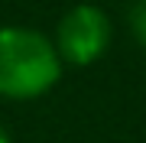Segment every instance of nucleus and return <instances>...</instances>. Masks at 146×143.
I'll use <instances>...</instances> for the list:
<instances>
[{"label": "nucleus", "mask_w": 146, "mask_h": 143, "mask_svg": "<svg viewBox=\"0 0 146 143\" xmlns=\"http://www.w3.org/2000/svg\"><path fill=\"white\" fill-rule=\"evenodd\" d=\"M62 55L46 33L33 26H0V98L33 101L62 78Z\"/></svg>", "instance_id": "1"}, {"label": "nucleus", "mask_w": 146, "mask_h": 143, "mask_svg": "<svg viewBox=\"0 0 146 143\" xmlns=\"http://www.w3.org/2000/svg\"><path fill=\"white\" fill-rule=\"evenodd\" d=\"M110 39H114L110 16L94 3H78L58 20L52 43L65 65L84 69V65H94L110 49Z\"/></svg>", "instance_id": "2"}, {"label": "nucleus", "mask_w": 146, "mask_h": 143, "mask_svg": "<svg viewBox=\"0 0 146 143\" xmlns=\"http://www.w3.org/2000/svg\"><path fill=\"white\" fill-rule=\"evenodd\" d=\"M130 29H133L136 43L146 49V0H133V7H130Z\"/></svg>", "instance_id": "3"}, {"label": "nucleus", "mask_w": 146, "mask_h": 143, "mask_svg": "<svg viewBox=\"0 0 146 143\" xmlns=\"http://www.w3.org/2000/svg\"><path fill=\"white\" fill-rule=\"evenodd\" d=\"M0 143H10V137H7V130L0 127Z\"/></svg>", "instance_id": "4"}]
</instances>
